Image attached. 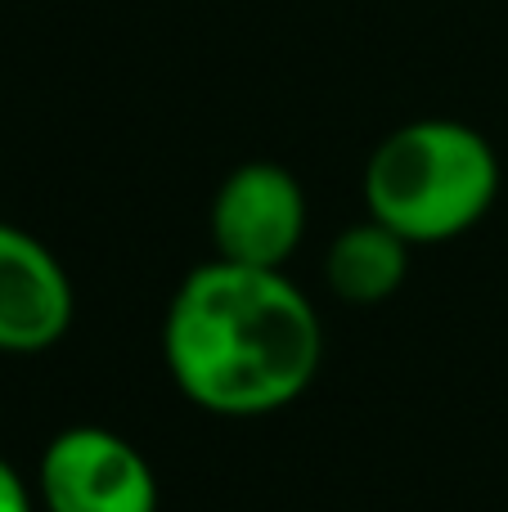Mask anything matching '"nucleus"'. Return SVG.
I'll list each match as a JSON object with an SVG mask.
<instances>
[{"mask_svg":"<svg viewBox=\"0 0 508 512\" xmlns=\"http://www.w3.org/2000/svg\"><path fill=\"white\" fill-rule=\"evenodd\" d=\"M171 382L198 409L257 418L293 405L324 360V328L284 270L207 261L180 279L162 319Z\"/></svg>","mask_w":508,"mask_h":512,"instance_id":"f257e3e1","label":"nucleus"},{"mask_svg":"<svg viewBox=\"0 0 508 512\" xmlns=\"http://www.w3.org/2000/svg\"><path fill=\"white\" fill-rule=\"evenodd\" d=\"M500 194V158L482 131L450 117L405 122L365 162L369 216L405 243H450L468 234Z\"/></svg>","mask_w":508,"mask_h":512,"instance_id":"f03ea898","label":"nucleus"},{"mask_svg":"<svg viewBox=\"0 0 508 512\" xmlns=\"http://www.w3.org/2000/svg\"><path fill=\"white\" fill-rule=\"evenodd\" d=\"M45 512H158V477L126 436L68 427L41 454Z\"/></svg>","mask_w":508,"mask_h":512,"instance_id":"7ed1b4c3","label":"nucleus"},{"mask_svg":"<svg viewBox=\"0 0 508 512\" xmlns=\"http://www.w3.org/2000/svg\"><path fill=\"white\" fill-rule=\"evenodd\" d=\"M306 234V194L279 162H243L212 198V243L221 261L279 270Z\"/></svg>","mask_w":508,"mask_h":512,"instance_id":"20e7f679","label":"nucleus"},{"mask_svg":"<svg viewBox=\"0 0 508 512\" xmlns=\"http://www.w3.org/2000/svg\"><path fill=\"white\" fill-rule=\"evenodd\" d=\"M72 279L59 256L18 225H0V351H50L72 324Z\"/></svg>","mask_w":508,"mask_h":512,"instance_id":"39448f33","label":"nucleus"},{"mask_svg":"<svg viewBox=\"0 0 508 512\" xmlns=\"http://www.w3.org/2000/svg\"><path fill=\"white\" fill-rule=\"evenodd\" d=\"M405 270H410V243L374 216L347 225L324 256V279H329L333 297L347 301V306L387 301L405 283Z\"/></svg>","mask_w":508,"mask_h":512,"instance_id":"423d86ee","label":"nucleus"},{"mask_svg":"<svg viewBox=\"0 0 508 512\" xmlns=\"http://www.w3.org/2000/svg\"><path fill=\"white\" fill-rule=\"evenodd\" d=\"M0 512H32V495H27L23 477L0 459Z\"/></svg>","mask_w":508,"mask_h":512,"instance_id":"0eeeda50","label":"nucleus"}]
</instances>
